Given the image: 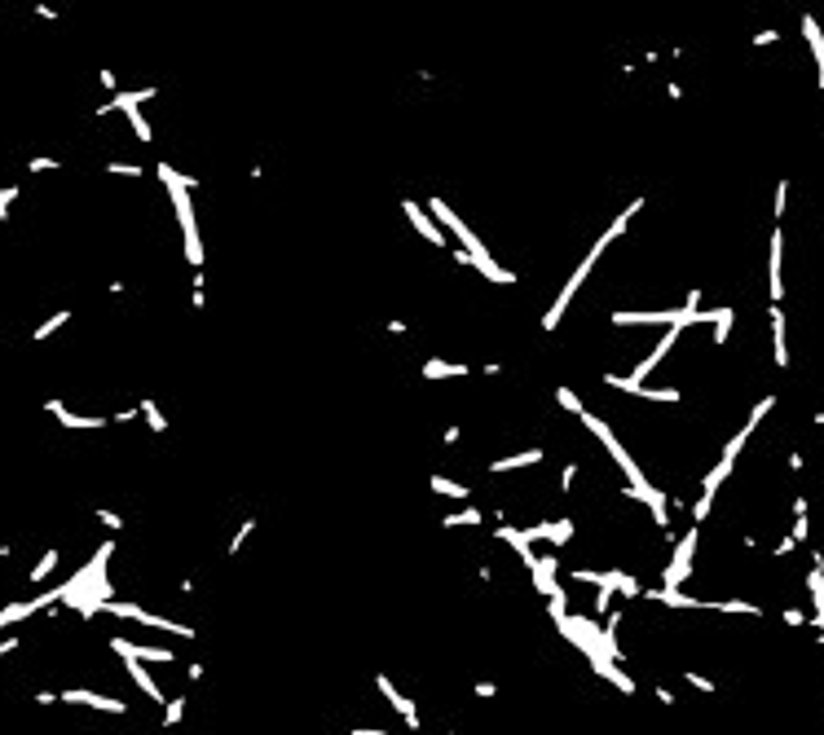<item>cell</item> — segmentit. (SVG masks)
Masks as SVG:
<instances>
[{"label":"cell","mask_w":824,"mask_h":735,"mask_svg":"<svg viewBox=\"0 0 824 735\" xmlns=\"http://www.w3.org/2000/svg\"><path fill=\"white\" fill-rule=\"evenodd\" d=\"M604 247H608V238H600V243H595V247H591V256H587V260H582V264H578V273H573V278L565 282V291H560V299H556V304H551V308H547V317H542V326H547V331H551V326H556V322H560V317H565V308H569V299H573V291H578V286H582V282H587V273L595 269V260H600V256H604Z\"/></svg>","instance_id":"1"},{"label":"cell","mask_w":824,"mask_h":735,"mask_svg":"<svg viewBox=\"0 0 824 735\" xmlns=\"http://www.w3.org/2000/svg\"><path fill=\"white\" fill-rule=\"evenodd\" d=\"M375 687L384 691V700H388L392 709H397V718H401L410 731H419V727H423V718H419V709H414V700H405V696L397 691V687H392V678H384V673H375Z\"/></svg>","instance_id":"2"},{"label":"cell","mask_w":824,"mask_h":735,"mask_svg":"<svg viewBox=\"0 0 824 735\" xmlns=\"http://www.w3.org/2000/svg\"><path fill=\"white\" fill-rule=\"evenodd\" d=\"M692 550H697V528L679 541V550H675V559H670V568H666V590H675V586H684L688 577H692Z\"/></svg>","instance_id":"3"},{"label":"cell","mask_w":824,"mask_h":735,"mask_svg":"<svg viewBox=\"0 0 824 735\" xmlns=\"http://www.w3.org/2000/svg\"><path fill=\"white\" fill-rule=\"evenodd\" d=\"M57 700L66 705H89V709H102V714H133L124 700H111V696H98V691H84V687H71V691H62Z\"/></svg>","instance_id":"4"},{"label":"cell","mask_w":824,"mask_h":735,"mask_svg":"<svg viewBox=\"0 0 824 735\" xmlns=\"http://www.w3.org/2000/svg\"><path fill=\"white\" fill-rule=\"evenodd\" d=\"M111 647L128 660H159V665H172L176 660L172 647H141V643H128V638H111Z\"/></svg>","instance_id":"5"},{"label":"cell","mask_w":824,"mask_h":735,"mask_svg":"<svg viewBox=\"0 0 824 735\" xmlns=\"http://www.w3.org/2000/svg\"><path fill=\"white\" fill-rule=\"evenodd\" d=\"M44 409H49V414H57V423L71 427V431H102L106 423H111V418H80V414H71V409L57 401V396H53V401H44Z\"/></svg>","instance_id":"6"},{"label":"cell","mask_w":824,"mask_h":735,"mask_svg":"<svg viewBox=\"0 0 824 735\" xmlns=\"http://www.w3.org/2000/svg\"><path fill=\"white\" fill-rule=\"evenodd\" d=\"M405 216H410V221H414V229H419V234H423L432 247H446V234L437 229V221H432V216H428V212L419 207V203H410V198H405Z\"/></svg>","instance_id":"7"},{"label":"cell","mask_w":824,"mask_h":735,"mask_svg":"<svg viewBox=\"0 0 824 735\" xmlns=\"http://www.w3.org/2000/svg\"><path fill=\"white\" fill-rule=\"evenodd\" d=\"M524 537H542V541H551V546H565V541L573 537V520H556V524H533V528H524Z\"/></svg>","instance_id":"8"},{"label":"cell","mask_w":824,"mask_h":735,"mask_svg":"<svg viewBox=\"0 0 824 735\" xmlns=\"http://www.w3.org/2000/svg\"><path fill=\"white\" fill-rule=\"evenodd\" d=\"M556 573H560V564H556V555H547V559H538L533 564V586L542 590V595H551V590H560V582H556Z\"/></svg>","instance_id":"9"},{"label":"cell","mask_w":824,"mask_h":735,"mask_svg":"<svg viewBox=\"0 0 824 735\" xmlns=\"http://www.w3.org/2000/svg\"><path fill=\"white\" fill-rule=\"evenodd\" d=\"M498 537H503L507 546H511V550H516V555L524 559V568H533V564H538V559L529 555V537H524V528H507V524H503V528H498Z\"/></svg>","instance_id":"10"},{"label":"cell","mask_w":824,"mask_h":735,"mask_svg":"<svg viewBox=\"0 0 824 735\" xmlns=\"http://www.w3.org/2000/svg\"><path fill=\"white\" fill-rule=\"evenodd\" d=\"M124 660H128V656H124ZM128 678H133V682H137V687H141V691H146V696H150V700H154V705H163V691H159V682H154V678H150V673H146V669H141V665H137V660H128Z\"/></svg>","instance_id":"11"},{"label":"cell","mask_w":824,"mask_h":735,"mask_svg":"<svg viewBox=\"0 0 824 735\" xmlns=\"http://www.w3.org/2000/svg\"><path fill=\"white\" fill-rule=\"evenodd\" d=\"M533 463H542V449H524V454H516V458H498V463L489 467V472L503 476V472H516V467H533Z\"/></svg>","instance_id":"12"},{"label":"cell","mask_w":824,"mask_h":735,"mask_svg":"<svg viewBox=\"0 0 824 735\" xmlns=\"http://www.w3.org/2000/svg\"><path fill=\"white\" fill-rule=\"evenodd\" d=\"M803 35H807L811 53H816V66H820V84H824V40H820V27H816V18H803Z\"/></svg>","instance_id":"13"},{"label":"cell","mask_w":824,"mask_h":735,"mask_svg":"<svg viewBox=\"0 0 824 735\" xmlns=\"http://www.w3.org/2000/svg\"><path fill=\"white\" fill-rule=\"evenodd\" d=\"M785 286H780V229L771 234V304H780Z\"/></svg>","instance_id":"14"},{"label":"cell","mask_w":824,"mask_h":735,"mask_svg":"<svg viewBox=\"0 0 824 735\" xmlns=\"http://www.w3.org/2000/svg\"><path fill=\"white\" fill-rule=\"evenodd\" d=\"M771 339H776V366H789V353H785V317H780V308H771Z\"/></svg>","instance_id":"15"},{"label":"cell","mask_w":824,"mask_h":735,"mask_svg":"<svg viewBox=\"0 0 824 735\" xmlns=\"http://www.w3.org/2000/svg\"><path fill=\"white\" fill-rule=\"evenodd\" d=\"M154 172H159V180H163L168 189H194V185H199L194 176H181V172H176V167H168V163H159Z\"/></svg>","instance_id":"16"},{"label":"cell","mask_w":824,"mask_h":735,"mask_svg":"<svg viewBox=\"0 0 824 735\" xmlns=\"http://www.w3.org/2000/svg\"><path fill=\"white\" fill-rule=\"evenodd\" d=\"M423 375H428V379H441V375H468V366H463V361H428Z\"/></svg>","instance_id":"17"},{"label":"cell","mask_w":824,"mask_h":735,"mask_svg":"<svg viewBox=\"0 0 824 735\" xmlns=\"http://www.w3.org/2000/svg\"><path fill=\"white\" fill-rule=\"evenodd\" d=\"M141 414H146L150 431H168V418L159 414V405H154V396H141Z\"/></svg>","instance_id":"18"},{"label":"cell","mask_w":824,"mask_h":735,"mask_svg":"<svg viewBox=\"0 0 824 735\" xmlns=\"http://www.w3.org/2000/svg\"><path fill=\"white\" fill-rule=\"evenodd\" d=\"M432 489L441 493V498H472V493H468V485H455V480H446V476H432Z\"/></svg>","instance_id":"19"},{"label":"cell","mask_w":824,"mask_h":735,"mask_svg":"<svg viewBox=\"0 0 824 735\" xmlns=\"http://www.w3.org/2000/svg\"><path fill=\"white\" fill-rule=\"evenodd\" d=\"M727 331H732V308H719L714 313V344H723Z\"/></svg>","instance_id":"20"},{"label":"cell","mask_w":824,"mask_h":735,"mask_svg":"<svg viewBox=\"0 0 824 735\" xmlns=\"http://www.w3.org/2000/svg\"><path fill=\"white\" fill-rule=\"evenodd\" d=\"M463 524H481V511H476V507H468V511H455V515H446V528H463Z\"/></svg>","instance_id":"21"},{"label":"cell","mask_w":824,"mask_h":735,"mask_svg":"<svg viewBox=\"0 0 824 735\" xmlns=\"http://www.w3.org/2000/svg\"><path fill=\"white\" fill-rule=\"evenodd\" d=\"M53 564H57V550H44V559H40V564H35V568H31L27 577H31V582H44V577H49V573H53Z\"/></svg>","instance_id":"22"},{"label":"cell","mask_w":824,"mask_h":735,"mask_svg":"<svg viewBox=\"0 0 824 735\" xmlns=\"http://www.w3.org/2000/svg\"><path fill=\"white\" fill-rule=\"evenodd\" d=\"M185 718V696H172L168 700V714H163V727H176Z\"/></svg>","instance_id":"23"},{"label":"cell","mask_w":824,"mask_h":735,"mask_svg":"<svg viewBox=\"0 0 824 735\" xmlns=\"http://www.w3.org/2000/svg\"><path fill=\"white\" fill-rule=\"evenodd\" d=\"M66 322H71V313H53L44 326H35V339H49V335H53L57 326H66Z\"/></svg>","instance_id":"24"},{"label":"cell","mask_w":824,"mask_h":735,"mask_svg":"<svg viewBox=\"0 0 824 735\" xmlns=\"http://www.w3.org/2000/svg\"><path fill=\"white\" fill-rule=\"evenodd\" d=\"M128 124H133V132H137L141 141H150V137H154V132H150V124H146V115H141L137 106H133V111H128Z\"/></svg>","instance_id":"25"},{"label":"cell","mask_w":824,"mask_h":735,"mask_svg":"<svg viewBox=\"0 0 824 735\" xmlns=\"http://www.w3.org/2000/svg\"><path fill=\"white\" fill-rule=\"evenodd\" d=\"M556 401L565 405V409H573V414H582V409H587V405H582V401H578V396H573L569 388H556Z\"/></svg>","instance_id":"26"},{"label":"cell","mask_w":824,"mask_h":735,"mask_svg":"<svg viewBox=\"0 0 824 735\" xmlns=\"http://www.w3.org/2000/svg\"><path fill=\"white\" fill-rule=\"evenodd\" d=\"M252 533H256V520H247V524H243V528H238V533L230 537V550H238V546H243V541L252 537Z\"/></svg>","instance_id":"27"},{"label":"cell","mask_w":824,"mask_h":735,"mask_svg":"<svg viewBox=\"0 0 824 735\" xmlns=\"http://www.w3.org/2000/svg\"><path fill=\"white\" fill-rule=\"evenodd\" d=\"M573 480H578V463H569V467H565V472H560V489H565V493H569V489H573Z\"/></svg>","instance_id":"28"},{"label":"cell","mask_w":824,"mask_h":735,"mask_svg":"<svg viewBox=\"0 0 824 735\" xmlns=\"http://www.w3.org/2000/svg\"><path fill=\"white\" fill-rule=\"evenodd\" d=\"M190 299H194V308H203V299H208V295H203V273H194V286H190Z\"/></svg>","instance_id":"29"},{"label":"cell","mask_w":824,"mask_h":735,"mask_svg":"<svg viewBox=\"0 0 824 735\" xmlns=\"http://www.w3.org/2000/svg\"><path fill=\"white\" fill-rule=\"evenodd\" d=\"M111 172L115 176H141V167L137 163H111Z\"/></svg>","instance_id":"30"},{"label":"cell","mask_w":824,"mask_h":735,"mask_svg":"<svg viewBox=\"0 0 824 735\" xmlns=\"http://www.w3.org/2000/svg\"><path fill=\"white\" fill-rule=\"evenodd\" d=\"M98 84H102V89H119V80H115V71H98Z\"/></svg>","instance_id":"31"},{"label":"cell","mask_w":824,"mask_h":735,"mask_svg":"<svg viewBox=\"0 0 824 735\" xmlns=\"http://www.w3.org/2000/svg\"><path fill=\"white\" fill-rule=\"evenodd\" d=\"M98 520H102L106 528H124V520H119V515H115V511H98Z\"/></svg>","instance_id":"32"},{"label":"cell","mask_w":824,"mask_h":735,"mask_svg":"<svg viewBox=\"0 0 824 735\" xmlns=\"http://www.w3.org/2000/svg\"><path fill=\"white\" fill-rule=\"evenodd\" d=\"M688 682L697 687V691H714V682H710V678H701V673H688Z\"/></svg>","instance_id":"33"},{"label":"cell","mask_w":824,"mask_h":735,"mask_svg":"<svg viewBox=\"0 0 824 735\" xmlns=\"http://www.w3.org/2000/svg\"><path fill=\"white\" fill-rule=\"evenodd\" d=\"M785 194H789V185H776V216H785Z\"/></svg>","instance_id":"34"},{"label":"cell","mask_w":824,"mask_h":735,"mask_svg":"<svg viewBox=\"0 0 824 735\" xmlns=\"http://www.w3.org/2000/svg\"><path fill=\"white\" fill-rule=\"evenodd\" d=\"M706 515H710V498H701L697 507H692V520H706Z\"/></svg>","instance_id":"35"},{"label":"cell","mask_w":824,"mask_h":735,"mask_svg":"<svg viewBox=\"0 0 824 735\" xmlns=\"http://www.w3.org/2000/svg\"><path fill=\"white\" fill-rule=\"evenodd\" d=\"M49 167H57L53 159H31V172H49Z\"/></svg>","instance_id":"36"},{"label":"cell","mask_w":824,"mask_h":735,"mask_svg":"<svg viewBox=\"0 0 824 735\" xmlns=\"http://www.w3.org/2000/svg\"><path fill=\"white\" fill-rule=\"evenodd\" d=\"M446 735H450V731H446Z\"/></svg>","instance_id":"37"}]
</instances>
